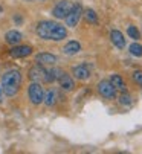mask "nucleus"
<instances>
[{
  "mask_svg": "<svg viewBox=\"0 0 142 154\" xmlns=\"http://www.w3.org/2000/svg\"><path fill=\"white\" fill-rule=\"evenodd\" d=\"M44 67L41 64H34V66H31V69H29V72H28V78L32 81V82H38V81H41L43 79V76H44Z\"/></svg>",
  "mask_w": 142,
  "mask_h": 154,
  "instance_id": "obj_7",
  "label": "nucleus"
},
{
  "mask_svg": "<svg viewBox=\"0 0 142 154\" xmlns=\"http://www.w3.org/2000/svg\"><path fill=\"white\" fill-rule=\"evenodd\" d=\"M28 93H29V99L32 104L38 105L43 102V98H44V92H43V87L38 84V82H32L28 89Z\"/></svg>",
  "mask_w": 142,
  "mask_h": 154,
  "instance_id": "obj_5",
  "label": "nucleus"
},
{
  "mask_svg": "<svg viewBox=\"0 0 142 154\" xmlns=\"http://www.w3.org/2000/svg\"><path fill=\"white\" fill-rule=\"evenodd\" d=\"M37 35L41 40L60 41V40H64L67 37V29L63 25L57 23V21L44 20V21H40L37 26Z\"/></svg>",
  "mask_w": 142,
  "mask_h": 154,
  "instance_id": "obj_1",
  "label": "nucleus"
},
{
  "mask_svg": "<svg viewBox=\"0 0 142 154\" xmlns=\"http://www.w3.org/2000/svg\"><path fill=\"white\" fill-rule=\"evenodd\" d=\"M128 51L133 57H142V45H139V43H136V41L130 45Z\"/></svg>",
  "mask_w": 142,
  "mask_h": 154,
  "instance_id": "obj_19",
  "label": "nucleus"
},
{
  "mask_svg": "<svg viewBox=\"0 0 142 154\" xmlns=\"http://www.w3.org/2000/svg\"><path fill=\"white\" fill-rule=\"evenodd\" d=\"M83 6L80 5V3H74V6H72V9L69 11V14L66 15V25L69 26V28H75L77 25H78V21H80V18H81V15H83Z\"/></svg>",
  "mask_w": 142,
  "mask_h": 154,
  "instance_id": "obj_3",
  "label": "nucleus"
},
{
  "mask_svg": "<svg viewBox=\"0 0 142 154\" xmlns=\"http://www.w3.org/2000/svg\"><path fill=\"white\" fill-rule=\"evenodd\" d=\"M83 15H84L87 23H92V25H96L98 23V15H96V12H95L93 9H84L83 11Z\"/></svg>",
  "mask_w": 142,
  "mask_h": 154,
  "instance_id": "obj_18",
  "label": "nucleus"
},
{
  "mask_svg": "<svg viewBox=\"0 0 142 154\" xmlns=\"http://www.w3.org/2000/svg\"><path fill=\"white\" fill-rule=\"evenodd\" d=\"M72 73H74V78H77L80 81H87L90 78V69L87 67L86 64L75 66V67L72 69Z\"/></svg>",
  "mask_w": 142,
  "mask_h": 154,
  "instance_id": "obj_9",
  "label": "nucleus"
},
{
  "mask_svg": "<svg viewBox=\"0 0 142 154\" xmlns=\"http://www.w3.org/2000/svg\"><path fill=\"white\" fill-rule=\"evenodd\" d=\"M98 92L103 98L106 99H115L116 98V89L113 87V84L109 79H103L98 84Z\"/></svg>",
  "mask_w": 142,
  "mask_h": 154,
  "instance_id": "obj_6",
  "label": "nucleus"
},
{
  "mask_svg": "<svg viewBox=\"0 0 142 154\" xmlns=\"http://www.w3.org/2000/svg\"><path fill=\"white\" fill-rule=\"evenodd\" d=\"M80 51H81V45H80L78 41H69L67 45L63 48V54H64V55H67V57L77 55Z\"/></svg>",
  "mask_w": 142,
  "mask_h": 154,
  "instance_id": "obj_14",
  "label": "nucleus"
},
{
  "mask_svg": "<svg viewBox=\"0 0 142 154\" xmlns=\"http://www.w3.org/2000/svg\"><path fill=\"white\" fill-rule=\"evenodd\" d=\"M2 11H3V9H2V6H0V14H2Z\"/></svg>",
  "mask_w": 142,
  "mask_h": 154,
  "instance_id": "obj_25",
  "label": "nucleus"
},
{
  "mask_svg": "<svg viewBox=\"0 0 142 154\" xmlns=\"http://www.w3.org/2000/svg\"><path fill=\"white\" fill-rule=\"evenodd\" d=\"M112 84H113V87L116 90H121V92H125V82H124V79H122V76L121 75H118V73H115V75H112L110 76V79H109Z\"/></svg>",
  "mask_w": 142,
  "mask_h": 154,
  "instance_id": "obj_15",
  "label": "nucleus"
},
{
  "mask_svg": "<svg viewBox=\"0 0 142 154\" xmlns=\"http://www.w3.org/2000/svg\"><path fill=\"white\" fill-rule=\"evenodd\" d=\"M131 78H133V81H134L136 84L142 85V72H140V70H134L133 75H131Z\"/></svg>",
  "mask_w": 142,
  "mask_h": 154,
  "instance_id": "obj_22",
  "label": "nucleus"
},
{
  "mask_svg": "<svg viewBox=\"0 0 142 154\" xmlns=\"http://www.w3.org/2000/svg\"><path fill=\"white\" fill-rule=\"evenodd\" d=\"M43 102H44L47 107H52V105H55V104H57V90H54V89L47 90V93H44Z\"/></svg>",
  "mask_w": 142,
  "mask_h": 154,
  "instance_id": "obj_17",
  "label": "nucleus"
},
{
  "mask_svg": "<svg viewBox=\"0 0 142 154\" xmlns=\"http://www.w3.org/2000/svg\"><path fill=\"white\" fill-rule=\"evenodd\" d=\"M31 54H32L31 46H17L15 45V48H12L9 51V55L12 58H25V57H29Z\"/></svg>",
  "mask_w": 142,
  "mask_h": 154,
  "instance_id": "obj_10",
  "label": "nucleus"
},
{
  "mask_svg": "<svg viewBox=\"0 0 142 154\" xmlns=\"http://www.w3.org/2000/svg\"><path fill=\"white\" fill-rule=\"evenodd\" d=\"M110 40L112 43L118 48V49H124L125 48V38H124V34L121 31H118V29H113L110 32Z\"/></svg>",
  "mask_w": 142,
  "mask_h": 154,
  "instance_id": "obj_11",
  "label": "nucleus"
},
{
  "mask_svg": "<svg viewBox=\"0 0 142 154\" xmlns=\"http://www.w3.org/2000/svg\"><path fill=\"white\" fill-rule=\"evenodd\" d=\"M15 21H17V23H21V21H23V20H21V18H20L18 15H15Z\"/></svg>",
  "mask_w": 142,
  "mask_h": 154,
  "instance_id": "obj_23",
  "label": "nucleus"
},
{
  "mask_svg": "<svg viewBox=\"0 0 142 154\" xmlns=\"http://www.w3.org/2000/svg\"><path fill=\"white\" fill-rule=\"evenodd\" d=\"M35 61L41 66H54L57 63V57L52 55V54H47V52H43V54H38L35 55Z\"/></svg>",
  "mask_w": 142,
  "mask_h": 154,
  "instance_id": "obj_12",
  "label": "nucleus"
},
{
  "mask_svg": "<svg viewBox=\"0 0 142 154\" xmlns=\"http://www.w3.org/2000/svg\"><path fill=\"white\" fill-rule=\"evenodd\" d=\"M21 84V73L20 70L14 69V70H8L6 73H3L2 76V92L6 96H14Z\"/></svg>",
  "mask_w": 142,
  "mask_h": 154,
  "instance_id": "obj_2",
  "label": "nucleus"
},
{
  "mask_svg": "<svg viewBox=\"0 0 142 154\" xmlns=\"http://www.w3.org/2000/svg\"><path fill=\"white\" fill-rule=\"evenodd\" d=\"M21 38H23V35H21L18 31H9V32H6V35H5L6 43H9V45H12V46L18 45V43L21 41Z\"/></svg>",
  "mask_w": 142,
  "mask_h": 154,
  "instance_id": "obj_16",
  "label": "nucleus"
},
{
  "mask_svg": "<svg viewBox=\"0 0 142 154\" xmlns=\"http://www.w3.org/2000/svg\"><path fill=\"white\" fill-rule=\"evenodd\" d=\"M0 96H2V85H0Z\"/></svg>",
  "mask_w": 142,
  "mask_h": 154,
  "instance_id": "obj_24",
  "label": "nucleus"
},
{
  "mask_svg": "<svg viewBox=\"0 0 142 154\" xmlns=\"http://www.w3.org/2000/svg\"><path fill=\"white\" fill-rule=\"evenodd\" d=\"M60 75H61V70H60V69H55V67H52V69H46V70H44L43 81L47 82V84H52L54 81H58Z\"/></svg>",
  "mask_w": 142,
  "mask_h": 154,
  "instance_id": "obj_13",
  "label": "nucleus"
},
{
  "mask_svg": "<svg viewBox=\"0 0 142 154\" xmlns=\"http://www.w3.org/2000/svg\"><path fill=\"white\" fill-rule=\"evenodd\" d=\"M119 104L124 105V107H130V105L133 104V99H131V96H130L127 92H122L121 96H119Z\"/></svg>",
  "mask_w": 142,
  "mask_h": 154,
  "instance_id": "obj_20",
  "label": "nucleus"
},
{
  "mask_svg": "<svg viewBox=\"0 0 142 154\" xmlns=\"http://www.w3.org/2000/svg\"><path fill=\"white\" fill-rule=\"evenodd\" d=\"M72 6H74V3L70 2V0H60V2L54 6V9H52V15L55 17V18H66V15L69 14V11L72 9Z\"/></svg>",
  "mask_w": 142,
  "mask_h": 154,
  "instance_id": "obj_4",
  "label": "nucleus"
},
{
  "mask_svg": "<svg viewBox=\"0 0 142 154\" xmlns=\"http://www.w3.org/2000/svg\"><path fill=\"white\" fill-rule=\"evenodd\" d=\"M28 2H32V0H28Z\"/></svg>",
  "mask_w": 142,
  "mask_h": 154,
  "instance_id": "obj_26",
  "label": "nucleus"
},
{
  "mask_svg": "<svg viewBox=\"0 0 142 154\" xmlns=\"http://www.w3.org/2000/svg\"><path fill=\"white\" fill-rule=\"evenodd\" d=\"M58 82H60V87H61L64 92H72L74 87H75L74 78L70 76L69 73H64V72H61V75L58 78Z\"/></svg>",
  "mask_w": 142,
  "mask_h": 154,
  "instance_id": "obj_8",
  "label": "nucleus"
},
{
  "mask_svg": "<svg viewBox=\"0 0 142 154\" xmlns=\"http://www.w3.org/2000/svg\"><path fill=\"white\" fill-rule=\"evenodd\" d=\"M127 34H128V37L133 38L134 41H137V40L140 38V34H139V31H137L136 26H128V28H127Z\"/></svg>",
  "mask_w": 142,
  "mask_h": 154,
  "instance_id": "obj_21",
  "label": "nucleus"
}]
</instances>
